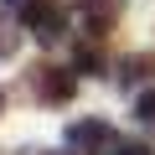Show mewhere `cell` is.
I'll use <instances>...</instances> for the list:
<instances>
[{"instance_id": "obj_8", "label": "cell", "mask_w": 155, "mask_h": 155, "mask_svg": "<svg viewBox=\"0 0 155 155\" xmlns=\"http://www.w3.org/2000/svg\"><path fill=\"white\" fill-rule=\"evenodd\" d=\"M16 47H21V36H16L5 21H0V62H5V57H16Z\"/></svg>"}, {"instance_id": "obj_5", "label": "cell", "mask_w": 155, "mask_h": 155, "mask_svg": "<svg viewBox=\"0 0 155 155\" xmlns=\"http://www.w3.org/2000/svg\"><path fill=\"white\" fill-rule=\"evenodd\" d=\"M150 72H155V52H134V57H119V67H114L119 88H134V83H145Z\"/></svg>"}, {"instance_id": "obj_6", "label": "cell", "mask_w": 155, "mask_h": 155, "mask_svg": "<svg viewBox=\"0 0 155 155\" xmlns=\"http://www.w3.org/2000/svg\"><path fill=\"white\" fill-rule=\"evenodd\" d=\"M72 72H104V52H98V36L93 41H83L72 52Z\"/></svg>"}, {"instance_id": "obj_7", "label": "cell", "mask_w": 155, "mask_h": 155, "mask_svg": "<svg viewBox=\"0 0 155 155\" xmlns=\"http://www.w3.org/2000/svg\"><path fill=\"white\" fill-rule=\"evenodd\" d=\"M134 119H140V124H145V129H155V88H150V93H140V98H134Z\"/></svg>"}, {"instance_id": "obj_4", "label": "cell", "mask_w": 155, "mask_h": 155, "mask_svg": "<svg viewBox=\"0 0 155 155\" xmlns=\"http://www.w3.org/2000/svg\"><path fill=\"white\" fill-rule=\"evenodd\" d=\"M78 5V16H83V26H88V36H104L114 21H119V11H124V0H72Z\"/></svg>"}, {"instance_id": "obj_3", "label": "cell", "mask_w": 155, "mask_h": 155, "mask_svg": "<svg viewBox=\"0 0 155 155\" xmlns=\"http://www.w3.org/2000/svg\"><path fill=\"white\" fill-rule=\"evenodd\" d=\"M26 88L41 98V104H67L72 98V88H78V78L72 72H62V67H31V78H26Z\"/></svg>"}, {"instance_id": "obj_12", "label": "cell", "mask_w": 155, "mask_h": 155, "mask_svg": "<svg viewBox=\"0 0 155 155\" xmlns=\"http://www.w3.org/2000/svg\"><path fill=\"white\" fill-rule=\"evenodd\" d=\"M0 109H5V93H0Z\"/></svg>"}, {"instance_id": "obj_2", "label": "cell", "mask_w": 155, "mask_h": 155, "mask_svg": "<svg viewBox=\"0 0 155 155\" xmlns=\"http://www.w3.org/2000/svg\"><path fill=\"white\" fill-rule=\"evenodd\" d=\"M26 26H31V36L41 47H52V41L67 36V5L62 0H31L26 5Z\"/></svg>"}, {"instance_id": "obj_9", "label": "cell", "mask_w": 155, "mask_h": 155, "mask_svg": "<svg viewBox=\"0 0 155 155\" xmlns=\"http://www.w3.org/2000/svg\"><path fill=\"white\" fill-rule=\"evenodd\" d=\"M109 155H155V150H150V145H134V140H119Z\"/></svg>"}, {"instance_id": "obj_1", "label": "cell", "mask_w": 155, "mask_h": 155, "mask_svg": "<svg viewBox=\"0 0 155 155\" xmlns=\"http://www.w3.org/2000/svg\"><path fill=\"white\" fill-rule=\"evenodd\" d=\"M67 150L72 155H109L114 150V124L109 119H72L67 124Z\"/></svg>"}, {"instance_id": "obj_10", "label": "cell", "mask_w": 155, "mask_h": 155, "mask_svg": "<svg viewBox=\"0 0 155 155\" xmlns=\"http://www.w3.org/2000/svg\"><path fill=\"white\" fill-rule=\"evenodd\" d=\"M5 5H11V11H26V5H31V0H5Z\"/></svg>"}, {"instance_id": "obj_11", "label": "cell", "mask_w": 155, "mask_h": 155, "mask_svg": "<svg viewBox=\"0 0 155 155\" xmlns=\"http://www.w3.org/2000/svg\"><path fill=\"white\" fill-rule=\"evenodd\" d=\"M31 155H52V150H31Z\"/></svg>"}]
</instances>
